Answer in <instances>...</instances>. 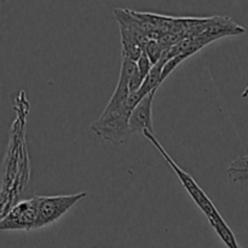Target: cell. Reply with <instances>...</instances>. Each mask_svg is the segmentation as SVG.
Returning <instances> with one entry per match:
<instances>
[{
	"label": "cell",
	"mask_w": 248,
	"mask_h": 248,
	"mask_svg": "<svg viewBox=\"0 0 248 248\" xmlns=\"http://www.w3.org/2000/svg\"><path fill=\"white\" fill-rule=\"evenodd\" d=\"M143 98L144 97L140 91L132 92L118 110L103 111L101 116L91 124L90 130L94 136L111 144H125L132 135L128 125L131 113Z\"/></svg>",
	"instance_id": "6da1fadb"
},
{
	"label": "cell",
	"mask_w": 248,
	"mask_h": 248,
	"mask_svg": "<svg viewBox=\"0 0 248 248\" xmlns=\"http://www.w3.org/2000/svg\"><path fill=\"white\" fill-rule=\"evenodd\" d=\"M143 136H144V137L147 138V140H149L153 145H154L155 149H156L157 152L162 155V157L166 160L167 164H169L170 166H171V169L176 172L177 177L179 178L181 183L183 184V186H184V189L186 190V193H188L189 195H190V198L195 201V203L199 206V208H200V210L205 213V216L207 217V219H212V218L219 216L220 213L218 212V210L216 208V206L213 205L212 201L210 200V198L207 196V194H206L205 191L201 189V186L196 183V181L193 178V176H190L188 172L184 171L182 167H179L178 164H177V162L174 161L171 156H170V154L164 149V147L161 145V143L156 140V137H155L154 133H150L147 131V132H144V135Z\"/></svg>",
	"instance_id": "7a4b0ae2"
},
{
	"label": "cell",
	"mask_w": 248,
	"mask_h": 248,
	"mask_svg": "<svg viewBox=\"0 0 248 248\" xmlns=\"http://www.w3.org/2000/svg\"><path fill=\"white\" fill-rule=\"evenodd\" d=\"M89 194L81 191L72 195L38 196V220L35 229L48 227L60 220L73 206L85 199Z\"/></svg>",
	"instance_id": "3957f363"
},
{
	"label": "cell",
	"mask_w": 248,
	"mask_h": 248,
	"mask_svg": "<svg viewBox=\"0 0 248 248\" xmlns=\"http://www.w3.org/2000/svg\"><path fill=\"white\" fill-rule=\"evenodd\" d=\"M38 220V196L19 201L0 219V232L34 230Z\"/></svg>",
	"instance_id": "277c9868"
},
{
	"label": "cell",
	"mask_w": 248,
	"mask_h": 248,
	"mask_svg": "<svg viewBox=\"0 0 248 248\" xmlns=\"http://www.w3.org/2000/svg\"><path fill=\"white\" fill-rule=\"evenodd\" d=\"M156 92H152L145 96L140 103L136 106L130 116V131L136 135H144V132L154 133L153 127V101Z\"/></svg>",
	"instance_id": "5b68a950"
},
{
	"label": "cell",
	"mask_w": 248,
	"mask_h": 248,
	"mask_svg": "<svg viewBox=\"0 0 248 248\" xmlns=\"http://www.w3.org/2000/svg\"><path fill=\"white\" fill-rule=\"evenodd\" d=\"M245 31H246V28L236 23L234 19L229 18V17L217 16L211 18L205 31L198 36H200L205 45H207V44L213 43L218 39L230 35H240V34H244Z\"/></svg>",
	"instance_id": "8992f818"
},
{
	"label": "cell",
	"mask_w": 248,
	"mask_h": 248,
	"mask_svg": "<svg viewBox=\"0 0 248 248\" xmlns=\"http://www.w3.org/2000/svg\"><path fill=\"white\" fill-rule=\"evenodd\" d=\"M229 181L240 186H248V155L234 160L228 167Z\"/></svg>",
	"instance_id": "52a82bcc"
},
{
	"label": "cell",
	"mask_w": 248,
	"mask_h": 248,
	"mask_svg": "<svg viewBox=\"0 0 248 248\" xmlns=\"http://www.w3.org/2000/svg\"><path fill=\"white\" fill-rule=\"evenodd\" d=\"M211 227L213 228L217 235L219 236V239L224 242V245L228 248H239L240 245L237 242L236 237H235L234 232L230 229L229 225L227 224L224 219H223L222 216H217V217L212 218V219H208Z\"/></svg>",
	"instance_id": "ba28073f"
},
{
	"label": "cell",
	"mask_w": 248,
	"mask_h": 248,
	"mask_svg": "<svg viewBox=\"0 0 248 248\" xmlns=\"http://www.w3.org/2000/svg\"><path fill=\"white\" fill-rule=\"evenodd\" d=\"M183 38V34L172 33V31H164V33H160L159 35H157L156 41L159 43V45L161 46L162 50L166 51L170 50L171 47H173V46H176Z\"/></svg>",
	"instance_id": "9c48e42d"
},
{
	"label": "cell",
	"mask_w": 248,
	"mask_h": 248,
	"mask_svg": "<svg viewBox=\"0 0 248 248\" xmlns=\"http://www.w3.org/2000/svg\"><path fill=\"white\" fill-rule=\"evenodd\" d=\"M143 52L148 56V58H149L150 62L153 63V65L156 64V63L161 60L162 55H164V50H162L161 46L159 45V43H157L156 40H153V39L148 41Z\"/></svg>",
	"instance_id": "30bf717a"
},
{
	"label": "cell",
	"mask_w": 248,
	"mask_h": 248,
	"mask_svg": "<svg viewBox=\"0 0 248 248\" xmlns=\"http://www.w3.org/2000/svg\"><path fill=\"white\" fill-rule=\"evenodd\" d=\"M194 53L189 52V53H182V55H178L176 56V57L171 58L170 61H167L166 64L164 65V69H162V74H161V81H164L165 79H166L167 77H169L170 74H171L172 72H173L174 69H176L177 67H178L179 64H181L183 61H186V58H189L190 56H193Z\"/></svg>",
	"instance_id": "8fae6325"
},
{
	"label": "cell",
	"mask_w": 248,
	"mask_h": 248,
	"mask_svg": "<svg viewBox=\"0 0 248 248\" xmlns=\"http://www.w3.org/2000/svg\"><path fill=\"white\" fill-rule=\"evenodd\" d=\"M136 63H137V69H138V72H140V74L142 75L143 79H145V78H147V75L149 74L150 70H152L153 63L150 62V60L148 58V56L145 55L144 52L142 53V56L140 57V60H138Z\"/></svg>",
	"instance_id": "7c38bea8"
},
{
	"label": "cell",
	"mask_w": 248,
	"mask_h": 248,
	"mask_svg": "<svg viewBox=\"0 0 248 248\" xmlns=\"http://www.w3.org/2000/svg\"><path fill=\"white\" fill-rule=\"evenodd\" d=\"M241 97H242V98H247V97H248V86L244 90V92L241 93Z\"/></svg>",
	"instance_id": "4fadbf2b"
},
{
	"label": "cell",
	"mask_w": 248,
	"mask_h": 248,
	"mask_svg": "<svg viewBox=\"0 0 248 248\" xmlns=\"http://www.w3.org/2000/svg\"><path fill=\"white\" fill-rule=\"evenodd\" d=\"M239 248H242V247H241V246H240V247H239Z\"/></svg>",
	"instance_id": "5bb4252c"
}]
</instances>
